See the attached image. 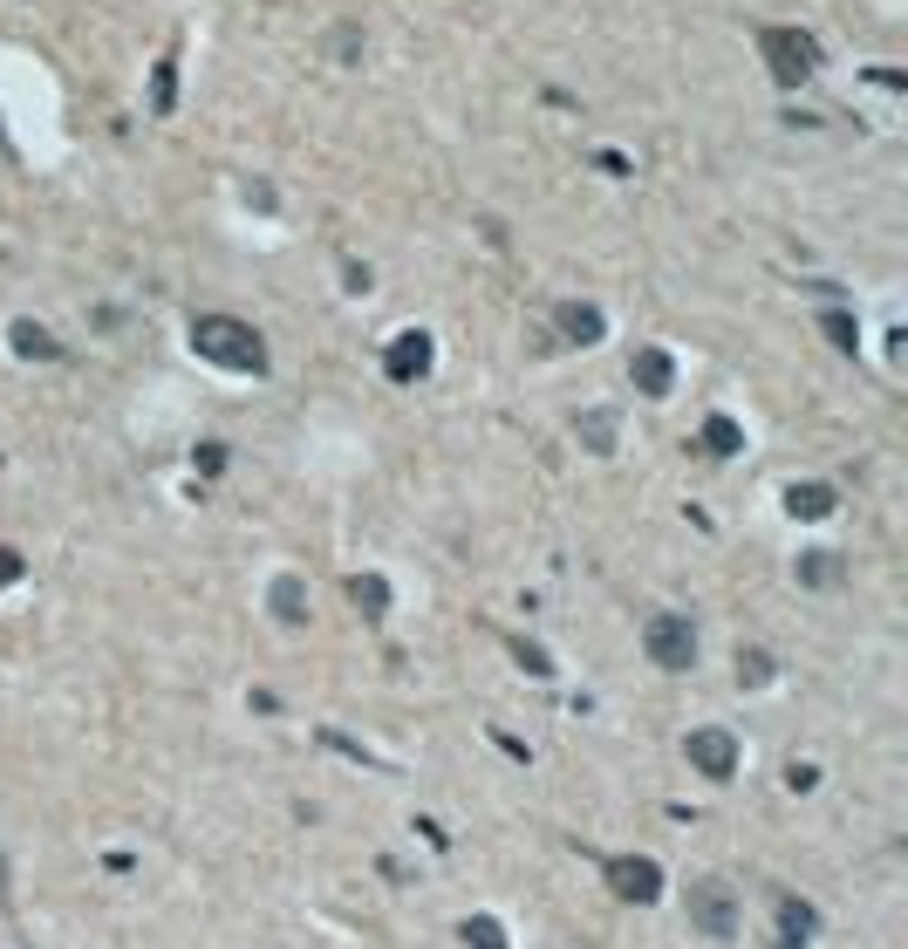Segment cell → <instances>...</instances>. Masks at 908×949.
Here are the masks:
<instances>
[{"label":"cell","instance_id":"6da1fadb","mask_svg":"<svg viewBox=\"0 0 908 949\" xmlns=\"http://www.w3.org/2000/svg\"><path fill=\"white\" fill-rule=\"evenodd\" d=\"M191 348H199L212 369H232V376L267 369V342H260L253 322H240V314H199V322H191Z\"/></svg>","mask_w":908,"mask_h":949},{"label":"cell","instance_id":"7a4b0ae2","mask_svg":"<svg viewBox=\"0 0 908 949\" xmlns=\"http://www.w3.org/2000/svg\"><path fill=\"white\" fill-rule=\"evenodd\" d=\"M759 55H765V69H772L779 90H800V83H813V75H820V42H813L806 28H785V21L759 28Z\"/></svg>","mask_w":908,"mask_h":949},{"label":"cell","instance_id":"3957f363","mask_svg":"<svg viewBox=\"0 0 908 949\" xmlns=\"http://www.w3.org/2000/svg\"><path fill=\"white\" fill-rule=\"evenodd\" d=\"M602 875H608V895H615V901L649 908V901L662 895V867H656V861H643V854H615Z\"/></svg>","mask_w":908,"mask_h":949},{"label":"cell","instance_id":"277c9868","mask_svg":"<svg viewBox=\"0 0 908 949\" xmlns=\"http://www.w3.org/2000/svg\"><path fill=\"white\" fill-rule=\"evenodd\" d=\"M643 643H649V656H656L662 669H690V663H697V628H690V615H656V622L643 628Z\"/></svg>","mask_w":908,"mask_h":949},{"label":"cell","instance_id":"5b68a950","mask_svg":"<svg viewBox=\"0 0 908 949\" xmlns=\"http://www.w3.org/2000/svg\"><path fill=\"white\" fill-rule=\"evenodd\" d=\"M690 922L703 929V936H738V895L724 888V882H690Z\"/></svg>","mask_w":908,"mask_h":949},{"label":"cell","instance_id":"8992f818","mask_svg":"<svg viewBox=\"0 0 908 949\" xmlns=\"http://www.w3.org/2000/svg\"><path fill=\"white\" fill-rule=\"evenodd\" d=\"M683 759H690L703 779H731V772H738V738L718 731V724H703V731L683 738Z\"/></svg>","mask_w":908,"mask_h":949},{"label":"cell","instance_id":"52a82bcc","mask_svg":"<svg viewBox=\"0 0 908 949\" xmlns=\"http://www.w3.org/2000/svg\"><path fill=\"white\" fill-rule=\"evenodd\" d=\"M628 383L643 389V397H669V383H677V363H669V348H636L628 355Z\"/></svg>","mask_w":908,"mask_h":949},{"label":"cell","instance_id":"ba28073f","mask_svg":"<svg viewBox=\"0 0 908 949\" xmlns=\"http://www.w3.org/2000/svg\"><path fill=\"white\" fill-rule=\"evenodd\" d=\"M383 369H389V376H397V383L424 376V369H430V335H424V328L397 335V342H389V355H383Z\"/></svg>","mask_w":908,"mask_h":949},{"label":"cell","instance_id":"9c48e42d","mask_svg":"<svg viewBox=\"0 0 908 949\" xmlns=\"http://www.w3.org/2000/svg\"><path fill=\"white\" fill-rule=\"evenodd\" d=\"M267 608H273V622L281 628H307V587H301V574H281L267 587Z\"/></svg>","mask_w":908,"mask_h":949},{"label":"cell","instance_id":"30bf717a","mask_svg":"<svg viewBox=\"0 0 908 949\" xmlns=\"http://www.w3.org/2000/svg\"><path fill=\"white\" fill-rule=\"evenodd\" d=\"M615 430H622V417H615L608 404H595V410H581V417H574V438L595 451V458H608V451H615Z\"/></svg>","mask_w":908,"mask_h":949},{"label":"cell","instance_id":"8fae6325","mask_svg":"<svg viewBox=\"0 0 908 949\" xmlns=\"http://www.w3.org/2000/svg\"><path fill=\"white\" fill-rule=\"evenodd\" d=\"M8 342H14L21 363H55V355H62V342H55L42 322H14V328H8Z\"/></svg>","mask_w":908,"mask_h":949},{"label":"cell","instance_id":"7c38bea8","mask_svg":"<svg viewBox=\"0 0 908 949\" xmlns=\"http://www.w3.org/2000/svg\"><path fill=\"white\" fill-rule=\"evenodd\" d=\"M697 445H703V458H738V451H744V430H738L731 417H703Z\"/></svg>","mask_w":908,"mask_h":949},{"label":"cell","instance_id":"4fadbf2b","mask_svg":"<svg viewBox=\"0 0 908 949\" xmlns=\"http://www.w3.org/2000/svg\"><path fill=\"white\" fill-rule=\"evenodd\" d=\"M602 328H608L602 307H587V301H567V307H561V335H567V342L587 348V342H602Z\"/></svg>","mask_w":908,"mask_h":949},{"label":"cell","instance_id":"5bb4252c","mask_svg":"<svg viewBox=\"0 0 908 949\" xmlns=\"http://www.w3.org/2000/svg\"><path fill=\"white\" fill-rule=\"evenodd\" d=\"M348 602L363 608L369 622H383V615H389V581H383V574H355V581H348Z\"/></svg>","mask_w":908,"mask_h":949},{"label":"cell","instance_id":"9a60e30c","mask_svg":"<svg viewBox=\"0 0 908 949\" xmlns=\"http://www.w3.org/2000/svg\"><path fill=\"white\" fill-rule=\"evenodd\" d=\"M785 512H793V520H826V512H834V486H793L785 492Z\"/></svg>","mask_w":908,"mask_h":949},{"label":"cell","instance_id":"2e32d148","mask_svg":"<svg viewBox=\"0 0 908 949\" xmlns=\"http://www.w3.org/2000/svg\"><path fill=\"white\" fill-rule=\"evenodd\" d=\"M820 328H826V342H834L841 355H854V348H860V328H854V314H847V307H826V314H820Z\"/></svg>","mask_w":908,"mask_h":949},{"label":"cell","instance_id":"e0dca14e","mask_svg":"<svg viewBox=\"0 0 908 949\" xmlns=\"http://www.w3.org/2000/svg\"><path fill=\"white\" fill-rule=\"evenodd\" d=\"M779 922H785V936H793V942H806V936L820 929V916H813L800 895H785V901H779Z\"/></svg>","mask_w":908,"mask_h":949},{"label":"cell","instance_id":"ac0fdd59","mask_svg":"<svg viewBox=\"0 0 908 949\" xmlns=\"http://www.w3.org/2000/svg\"><path fill=\"white\" fill-rule=\"evenodd\" d=\"M171 103H178V55H165L150 75V109H171Z\"/></svg>","mask_w":908,"mask_h":949},{"label":"cell","instance_id":"d6986e66","mask_svg":"<svg viewBox=\"0 0 908 949\" xmlns=\"http://www.w3.org/2000/svg\"><path fill=\"white\" fill-rule=\"evenodd\" d=\"M458 936H465L471 949H512V942H505V929H499L492 916H465V929H458Z\"/></svg>","mask_w":908,"mask_h":949},{"label":"cell","instance_id":"ffe728a7","mask_svg":"<svg viewBox=\"0 0 908 949\" xmlns=\"http://www.w3.org/2000/svg\"><path fill=\"white\" fill-rule=\"evenodd\" d=\"M793 574H800L806 587H834V581H841V561H834V553H806Z\"/></svg>","mask_w":908,"mask_h":949},{"label":"cell","instance_id":"44dd1931","mask_svg":"<svg viewBox=\"0 0 908 949\" xmlns=\"http://www.w3.org/2000/svg\"><path fill=\"white\" fill-rule=\"evenodd\" d=\"M738 677H744V684H765V677H772V656H765V649H738Z\"/></svg>","mask_w":908,"mask_h":949},{"label":"cell","instance_id":"7402d4cb","mask_svg":"<svg viewBox=\"0 0 908 949\" xmlns=\"http://www.w3.org/2000/svg\"><path fill=\"white\" fill-rule=\"evenodd\" d=\"M512 656H520V663L533 669V677H554V663H546V649H540V643H526V636H512Z\"/></svg>","mask_w":908,"mask_h":949},{"label":"cell","instance_id":"603a6c76","mask_svg":"<svg viewBox=\"0 0 908 949\" xmlns=\"http://www.w3.org/2000/svg\"><path fill=\"white\" fill-rule=\"evenodd\" d=\"M247 206H260V212H273L281 199H273V185H247Z\"/></svg>","mask_w":908,"mask_h":949},{"label":"cell","instance_id":"cb8c5ba5","mask_svg":"<svg viewBox=\"0 0 908 949\" xmlns=\"http://www.w3.org/2000/svg\"><path fill=\"white\" fill-rule=\"evenodd\" d=\"M14 574H21V553H8V546H0V587H8Z\"/></svg>","mask_w":908,"mask_h":949},{"label":"cell","instance_id":"d4e9b609","mask_svg":"<svg viewBox=\"0 0 908 949\" xmlns=\"http://www.w3.org/2000/svg\"><path fill=\"white\" fill-rule=\"evenodd\" d=\"M772 949H806V942H793V936H779V942H772Z\"/></svg>","mask_w":908,"mask_h":949},{"label":"cell","instance_id":"484cf974","mask_svg":"<svg viewBox=\"0 0 908 949\" xmlns=\"http://www.w3.org/2000/svg\"><path fill=\"white\" fill-rule=\"evenodd\" d=\"M0 150H8V124H0Z\"/></svg>","mask_w":908,"mask_h":949}]
</instances>
